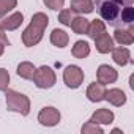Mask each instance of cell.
I'll list each match as a JSON object with an SVG mask.
<instances>
[{"mask_svg":"<svg viewBox=\"0 0 134 134\" xmlns=\"http://www.w3.org/2000/svg\"><path fill=\"white\" fill-rule=\"evenodd\" d=\"M114 41H117L120 46H129L134 43V27H129V29H115V33H114Z\"/></svg>","mask_w":134,"mask_h":134,"instance_id":"cell-10","label":"cell"},{"mask_svg":"<svg viewBox=\"0 0 134 134\" xmlns=\"http://www.w3.org/2000/svg\"><path fill=\"white\" fill-rule=\"evenodd\" d=\"M18 7V0H0V19L5 18Z\"/></svg>","mask_w":134,"mask_h":134,"instance_id":"cell-21","label":"cell"},{"mask_svg":"<svg viewBox=\"0 0 134 134\" xmlns=\"http://www.w3.org/2000/svg\"><path fill=\"white\" fill-rule=\"evenodd\" d=\"M104 93H106V85H103L101 82H92L90 85H88V88H87V98H88V101H92V103H99V101H103L104 99Z\"/></svg>","mask_w":134,"mask_h":134,"instance_id":"cell-11","label":"cell"},{"mask_svg":"<svg viewBox=\"0 0 134 134\" xmlns=\"http://www.w3.org/2000/svg\"><path fill=\"white\" fill-rule=\"evenodd\" d=\"M49 25V18L44 13H35L32 16V22L29 24V27L22 32V43L25 47H33L36 46L44 35L46 27Z\"/></svg>","mask_w":134,"mask_h":134,"instance_id":"cell-2","label":"cell"},{"mask_svg":"<svg viewBox=\"0 0 134 134\" xmlns=\"http://www.w3.org/2000/svg\"><path fill=\"white\" fill-rule=\"evenodd\" d=\"M118 79V73L115 68L109 65H99L98 70H96V81L101 82L103 85H107V84H114L115 81Z\"/></svg>","mask_w":134,"mask_h":134,"instance_id":"cell-7","label":"cell"},{"mask_svg":"<svg viewBox=\"0 0 134 134\" xmlns=\"http://www.w3.org/2000/svg\"><path fill=\"white\" fill-rule=\"evenodd\" d=\"M81 132H82V134H103L104 131H103V128H101L99 125H96V123H93V121L88 120V121L82 126Z\"/></svg>","mask_w":134,"mask_h":134,"instance_id":"cell-22","label":"cell"},{"mask_svg":"<svg viewBox=\"0 0 134 134\" xmlns=\"http://www.w3.org/2000/svg\"><path fill=\"white\" fill-rule=\"evenodd\" d=\"M84 77H85V74H84L82 68L77 65H68L63 71V82L70 88H79L81 84L84 82Z\"/></svg>","mask_w":134,"mask_h":134,"instance_id":"cell-5","label":"cell"},{"mask_svg":"<svg viewBox=\"0 0 134 134\" xmlns=\"http://www.w3.org/2000/svg\"><path fill=\"white\" fill-rule=\"evenodd\" d=\"M51 43L55 47L63 49V47L68 46V43H70V35L66 33L65 30H62V29H54L52 33H51Z\"/></svg>","mask_w":134,"mask_h":134,"instance_id":"cell-16","label":"cell"},{"mask_svg":"<svg viewBox=\"0 0 134 134\" xmlns=\"http://www.w3.org/2000/svg\"><path fill=\"white\" fill-rule=\"evenodd\" d=\"M112 132H114V134H118V132H121V134H123V131H121V129H117V128H115V129H112Z\"/></svg>","mask_w":134,"mask_h":134,"instance_id":"cell-28","label":"cell"},{"mask_svg":"<svg viewBox=\"0 0 134 134\" xmlns=\"http://www.w3.org/2000/svg\"><path fill=\"white\" fill-rule=\"evenodd\" d=\"M93 8H95L93 0H71L70 5V10L77 14H90Z\"/></svg>","mask_w":134,"mask_h":134,"instance_id":"cell-15","label":"cell"},{"mask_svg":"<svg viewBox=\"0 0 134 134\" xmlns=\"http://www.w3.org/2000/svg\"><path fill=\"white\" fill-rule=\"evenodd\" d=\"M115 120V115L112 110L106 109V107H101L98 110H95L90 117V121L96 123V125H112Z\"/></svg>","mask_w":134,"mask_h":134,"instance_id":"cell-9","label":"cell"},{"mask_svg":"<svg viewBox=\"0 0 134 134\" xmlns=\"http://www.w3.org/2000/svg\"><path fill=\"white\" fill-rule=\"evenodd\" d=\"M101 19L114 29L134 27V0H95Z\"/></svg>","mask_w":134,"mask_h":134,"instance_id":"cell-1","label":"cell"},{"mask_svg":"<svg viewBox=\"0 0 134 134\" xmlns=\"http://www.w3.org/2000/svg\"><path fill=\"white\" fill-rule=\"evenodd\" d=\"M73 18H74V16H73V11H71V10H60V13H58V21H60V24H63V25H66V27H70Z\"/></svg>","mask_w":134,"mask_h":134,"instance_id":"cell-23","label":"cell"},{"mask_svg":"<svg viewBox=\"0 0 134 134\" xmlns=\"http://www.w3.org/2000/svg\"><path fill=\"white\" fill-rule=\"evenodd\" d=\"M32 79H33V84L38 88H41V90H49L57 82L55 71L51 68V66H47V65H43V66H40V68H36Z\"/></svg>","mask_w":134,"mask_h":134,"instance_id":"cell-4","label":"cell"},{"mask_svg":"<svg viewBox=\"0 0 134 134\" xmlns=\"http://www.w3.org/2000/svg\"><path fill=\"white\" fill-rule=\"evenodd\" d=\"M62 120V114L58 109L52 107V106H46L40 110L38 114V121L40 125L43 126H47V128H52V126H57Z\"/></svg>","mask_w":134,"mask_h":134,"instance_id":"cell-6","label":"cell"},{"mask_svg":"<svg viewBox=\"0 0 134 134\" xmlns=\"http://www.w3.org/2000/svg\"><path fill=\"white\" fill-rule=\"evenodd\" d=\"M7 30L0 25V44H3V46H10V40H8V36H7V33H5Z\"/></svg>","mask_w":134,"mask_h":134,"instance_id":"cell-26","label":"cell"},{"mask_svg":"<svg viewBox=\"0 0 134 134\" xmlns=\"http://www.w3.org/2000/svg\"><path fill=\"white\" fill-rule=\"evenodd\" d=\"M104 99L109 101V103H110L112 106H115V107H121V106H125L126 101H128L126 93H125L123 90H120V88H110V90H106V93H104Z\"/></svg>","mask_w":134,"mask_h":134,"instance_id":"cell-8","label":"cell"},{"mask_svg":"<svg viewBox=\"0 0 134 134\" xmlns=\"http://www.w3.org/2000/svg\"><path fill=\"white\" fill-rule=\"evenodd\" d=\"M22 22H24V14L19 13V11H16V13L7 16V18L2 21V24H0V25H2L5 30L13 32V30H18V29L22 25Z\"/></svg>","mask_w":134,"mask_h":134,"instance_id":"cell-14","label":"cell"},{"mask_svg":"<svg viewBox=\"0 0 134 134\" xmlns=\"http://www.w3.org/2000/svg\"><path fill=\"white\" fill-rule=\"evenodd\" d=\"M71 54H73L76 58L84 60V58H87V57L90 55V44H88L87 41H84V40H79V41L74 43V46H73V49H71Z\"/></svg>","mask_w":134,"mask_h":134,"instance_id":"cell-17","label":"cell"},{"mask_svg":"<svg viewBox=\"0 0 134 134\" xmlns=\"http://www.w3.org/2000/svg\"><path fill=\"white\" fill-rule=\"evenodd\" d=\"M95 46L99 54H109L114 49V38L109 33H101L99 36L95 38Z\"/></svg>","mask_w":134,"mask_h":134,"instance_id":"cell-12","label":"cell"},{"mask_svg":"<svg viewBox=\"0 0 134 134\" xmlns=\"http://www.w3.org/2000/svg\"><path fill=\"white\" fill-rule=\"evenodd\" d=\"M88 24H90L88 19H85L84 16H77V18H73L70 27H71V30H73L76 35H84V33H87V30H88Z\"/></svg>","mask_w":134,"mask_h":134,"instance_id":"cell-18","label":"cell"},{"mask_svg":"<svg viewBox=\"0 0 134 134\" xmlns=\"http://www.w3.org/2000/svg\"><path fill=\"white\" fill-rule=\"evenodd\" d=\"M3 52H5V46H3V44H0V57L3 55Z\"/></svg>","mask_w":134,"mask_h":134,"instance_id":"cell-27","label":"cell"},{"mask_svg":"<svg viewBox=\"0 0 134 134\" xmlns=\"http://www.w3.org/2000/svg\"><path fill=\"white\" fill-rule=\"evenodd\" d=\"M35 70H36V68H35L33 63H30V62H22V63L18 65L16 73H18L19 77H22V79H25V81H30V79L33 77Z\"/></svg>","mask_w":134,"mask_h":134,"instance_id":"cell-19","label":"cell"},{"mask_svg":"<svg viewBox=\"0 0 134 134\" xmlns=\"http://www.w3.org/2000/svg\"><path fill=\"white\" fill-rule=\"evenodd\" d=\"M5 98H7V109L10 112L21 114L22 117H27L30 114V99L24 93L7 88L5 90Z\"/></svg>","mask_w":134,"mask_h":134,"instance_id":"cell-3","label":"cell"},{"mask_svg":"<svg viewBox=\"0 0 134 134\" xmlns=\"http://www.w3.org/2000/svg\"><path fill=\"white\" fill-rule=\"evenodd\" d=\"M104 32H106V24H104L103 21L95 19V21H92V22L88 24L87 35H88L92 40H95L96 36H99V35H101V33H104Z\"/></svg>","mask_w":134,"mask_h":134,"instance_id":"cell-20","label":"cell"},{"mask_svg":"<svg viewBox=\"0 0 134 134\" xmlns=\"http://www.w3.org/2000/svg\"><path fill=\"white\" fill-rule=\"evenodd\" d=\"M10 85V73L5 68H0V92H5Z\"/></svg>","mask_w":134,"mask_h":134,"instance_id":"cell-24","label":"cell"},{"mask_svg":"<svg viewBox=\"0 0 134 134\" xmlns=\"http://www.w3.org/2000/svg\"><path fill=\"white\" fill-rule=\"evenodd\" d=\"M110 52H112V60H114L118 66H126V65H129V63L132 62V60H131V52H129L128 47H123V46L114 47Z\"/></svg>","mask_w":134,"mask_h":134,"instance_id":"cell-13","label":"cell"},{"mask_svg":"<svg viewBox=\"0 0 134 134\" xmlns=\"http://www.w3.org/2000/svg\"><path fill=\"white\" fill-rule=\"evenodd\" d=\"M44 5L49 8V10H54V11H58L63 8L65 5V0H43Z\"/></svg>","mask_w":134,"mask_h":134,"instance_id":"cell-25","label":"cell"}]
</instances>
